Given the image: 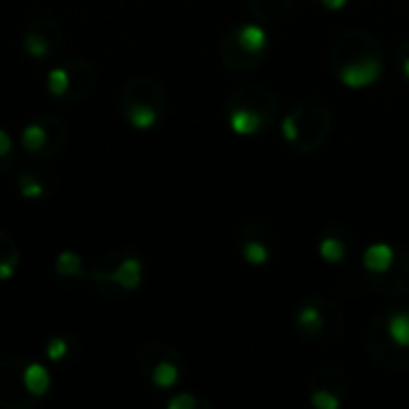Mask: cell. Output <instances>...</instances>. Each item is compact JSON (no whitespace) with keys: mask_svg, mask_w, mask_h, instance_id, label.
Masks as SVG:
<instances>
[{"mask_svg":"<svg viewBox=\"0 0 409 409\" xmlns=\"http://www.w3.org/2000/svg\"><path fill=\"white\" fill-rule=\"evenodd\" d=\"M400 70H402V75H405L407 82H409V43H405L400 48Z\"/></svg>","mask_w":409,"mask_h":409,"instance_id":"d4e9b609","label":"cell"},{"mask_svg":"<svg viewBox=\"0 0 409 409\" xmlns=\"http://www.w3.org/2000/svg\"><path fill=\"white\" fill-rule=\"evenodd\" d=\"M163 110L154 108V105L147 103H124V115H127V122L137 129H149L154 127L161 117Z\"/></svg>","mask_w":409,"mask_h":409,"instance_id":"4fadbf2b","label":"cell"},{"mask_svg":"<svg viewBox=\"0 0 409 409\" xmlns=\"http://www.w3.org/2000/svg\"><path fill=\"white\" fill-rule=\"evenodd\" d=\"M68 87H70L68 70H65V68L51 70V75H48V91H51V94L53 96H63V94H68Z\"/></svg>","mask_w":409,"mask_h":409,"instance_id":"44dd1931","label":"cell"},{"mask_svg":"<svg viewBox=\"0 0 409 409\" xmlns=\"http://www.w3.org/2000/svg\"><path fill=\"white\" fill-rule=\"evenodd\" d=\"M22 147L31 154H43L48 149V129H46L43 122H34L29 124L22 132Z\"/></svg>","mask_w":409,"mask_h":409,"instance_id":"e0dca14e","label":"cell"},{"mask_svg":"<svg viewBox=\"0 0 409 409\" xmlns=\"http://www.w3.org/2000/svg\"><path fill=\"white\" fill-rule=\"evenodd\" d=\"M10 168V163H8V158H0V175L5 173V170Z\"/></svg>","mask_w":409,"mask_h":409,"instance_id":"83f0119b","label":"cell"},{"mask_svg":"<svg viewBox=\"0 0 409 409\" xmlns=\"http://www.w3.org/2000/svg\"><path fill=\"white\" fill-rule=\"evenodd\" d=\"M94 280L101 282L103 287H117L122 292H132L142 282V261L137 256H127L110 268L94 270Z\"/></svg>","mask_w":409,"mask_h":409,"instance_id":"9c48e42d","label":"cell"},{"mask_svg":"<svg viewBox=\"0 0 409 409\" xmlns=\"http://www.w3.org/2000/svg\"><path fill=\"white\" fill-rule=\"evenodd\" d=\"M68 77H70L68 91H72L70 101L79 103L91 91V87H94V79H96L94 70H91V65L84 60H72L68 65Z\"/></svg>","mask_w":409,"mask_h":409,"instance_id":"7c38bea8","label":"cell"},{"mask_svg":"<svg viewBox=\"0 0 409 409\" xmlns=\"http://www.w3.org/2000/svg\"><path fill=\"white\" fill-rule=\"evenodd\" d=\"M68 352H70V345H68V340L60 338V335L48 342V359L58 361V359L68 357Z\"/></svg>","mask_w":409,"mask_h":409,"instance_id":"603a6c76","label":"cell"},{"mask_svg":"<svg viewBox=\"0 0 409 409\" xmlns=\"http://www.w3.org/2000/svg\"><path fill=\"white\" fill-rule=\"evenodd\" d=\"M278 113V98L263 84H249L237 89L228 101L230 129L240 137L256 134L266 129Z\"/></svg>","mask_w":409,"mask_h":409,"instance_id":"3957f363","label":"cell"},{"mask_svg":"<svg viewBox=\"0 0 409 409\" xmlns=\"http://www.w3.org/2000/svg\"><path fill=\"white\" fill-rule=\"evenodd\" d=\"M196 407V398L189 393H182L177 395V398H173L168 402V409H194Z\"/></svg>","mask_w":409,"mask_h":409,"instance_id":"cb8c5ba5","label":"cell"},{"mask_svg":"<svg viewBox=\"0 0 409 409\" xmlns=\"http://www.w3.org/2000/svg\"><path fill=\"white\" fill-rule=\"evenodd\" d=\"M395 259H398V249L391 247L386 242H376L371 247L364 249V256H361V263H364L368 275H383L393 268Z\"/></svg>","mask_w":409,"mask_h":409,"instance_id":"8fae6325","label":"cell"},{"mask_svg":"<svg viewBox=\"0 0 409 409\" xmlns=\"http://www.w3.org/2000/svg\"><path fill=\"white\" fill-rule=\"evenodd\" d=\"M19 263V249L17 244L10 240L8 235L0 230V280H8L12 278Z\"/></svg>","mask_w":409,"mask_h":409,"instance_id":"2e32d148","label":"cell"},{"mask_svg":"<svg viewBox=\"0 0 409 409\" xmlns=\"http://www.w3.org/2000/svg\"><path fill=\"white\" fill-rule=\"evenodd\" d=\"M345 319L333 299L321 294L307 297L294 309V328L302 338L314 342H333L340 338Z\"/></svg>","mask_w":409,"mask_h":409,"instance_id":"5b68a950","label":"cell"},{"mask_svg":"<svg viewBox=\"0 0 409 409\" xmlns=\"http://www.w3.org/2000/svg\"><path fill=\"white\" fill-rule=\"evenodd\" d=\"M349 242L338 235H323L319 242V256L326 263H342L347 256Z\"/></svg>","mask_w":409,"mask_h":409,"instance_id":"9a60e30c","label":"cell"},{"mask_svg":"<svg viewBox=\"0 0 409 409\" xmlns=\"http://www.w3.org/2000/svg\"><path fill=\"white\" fill-rule=\"evenodd\" d=\"M122 103H147L163 110L166 96H163V89L151 79H132L122 89Z\"/></svg>","mask_w":409,"mask_h":409,"instance_id":"30bf717a","label":"cell"},{"mask_svg":"<svg viewBox=\"0 0 409 409\" xmlns=\"http://www.w3.org/2000/svg\"><path fill=\"white\" fill-rule=\"evenodd\" d=\"M24 359L0 361V407L5 409H31L38 398L24 383Z\"/></svg>","mask_w":409,"mask_h":409,"instance_id":"52a82bcc","label":"cell"},{"mask_svg":"<svg viewBox=\"0 0 409 409\" xmlns=\"http://www.w3.org/2000/svg\"><path fill=\"white\" fill-rule=\"evenodd\" d=\"M319 3L323 5L326 10H333V12H338V10H342L345 5L349 3V0H319Z\"/></svg>","mask_w":409,"mask_h":409,"instance_id":"4316f807","label":"cell"},{"mask_svg":"<svg viewBox=\"0 0 409 409\" xmlns=\"http://www.w3.org/2000/svg\"><path fill=\"white\" fill-rule=\"evenodd\" d=\"M10 151H12V139L5 134L3 129H0V158H8Z\"/></svg>","mask_w":409,"mask_h":409,"instance_id":"484cf974","label":"cell"},{"mask_svg":"<svg viewBox=\"0 0 409 409\" xmlns=\"http://www.w3.org/2000/svg\"><path fill=\"white\" fill-rule=\"evenodd\" d=\"M371 345L368 354H381L386 349H393L388 371H402L409 366V309H393V312L378 314L371 323Z\"/></svg>","mask_w":409,"mask_h":409,"instance_id":"277c9868","label":"cell"},{"mask_svg":"<svg viewBox=\"0 0 409 409\" xmlns=\"http://www.w3.org/2000/svg\"><path fill=\"white\" fill-rule=\"evenodd\" d=\"M309 402L316 409H340L342 407V395L328 388H309Z\"/></svg>","mask_w":409,"mask_h":409,"instance_id":"d6986e66","label":"cell"},{"mask_svg":"<svg viewBox=\"0 0 409 409\" xmlns=\"http://www.w3.org/2000/svg\"><path fill=\"white\" fill-rule=\"evenodd\" d=\"M55 270L60 275H82V266H79V256L72 252H63L55 261Z\"/></svg>","mask_w":409,"mask_h":409,"instance_id":"7402d4cb","label":"cell"},{"mask_svg":"<svg viewBox=\"0 0 409 409\" xmlns=\"http://www.w3.org/2000/svg\"><path fill=\"white\" fill-rule=\"evenodd\" d=\"M24 383L31 393L36 395V398H41V395H46V391H48V386H51V376L41 364H31V361H26Z\"/></svg>","mask_w":409,"mask_h":409,"instance_id":"ac0fdd59","label":"cell"},{"mask_svg":"<svg viewBox=\"0 0 409 409\" xmlns=\"http://www.w3.org/2000/svg\"><path fill=\"white\" fill-rule=\"evenodd\" d=\"M268 51V34L259 24H242L230 29L221 43V58L230 70L249 72L259 68Z\"/></svg>","mask_w":409,"mask_h":409,"instance_id":"8992f818","label":"cell"},{"mask_svg":"<svg viewBox=\"0 0 409 409\" xmlns=\"http://www.w3.org/2000/svg\"><path fill=\"white\" fill-rule=\"evenodd\" d=\"M333 127V110L321 98H307L280 122L282 139L302 156L314 154Z\"/></svg>","mask_w":409,"mask_h":409,"instance_id":"7a4b0ae2","label":"cell"},{"mask_svg":"<svg viewBox=\"0 0 409 409\" xmlns=\"http://www.w3.org/2000/svg\"><path fill=\"white\" fill-rule=\"evenodd\" d=\"M149 373L156 388H173L177 381H180V366L170 359V354L158 359L156 364L149 368Z\"/></svg>","mask_w":409,"mask_h":409,"instance_id":"5bb4252c","label":"cell"},{"mask_svg":"<svg viewBox=\"0 0 409 409\" xmlns=\"http://www.w3.org/2000/svg\"><path fill=\"white\" fill-rule=\"evenodd\" d=\"M331 68L338 82L347 89H366L381 79L383 72V53L378 41L364 29L342 34L333 46Z\"/></svg>","mask_w":409,"mask_h":409,"instance_id":"6da1fadb","label":"cell"},{"mask_svg":"<svg viewBox=\"0 0 409 409\" xmlns=\"http://www.w3.org/2000/svg\"><path fill=\"white\" fill-rule=\"evenodd\" d=\"M24 46H26V51H29L31 55L43 58L46 53H48V51L53 48V38H51V36H46L41 26H36V24H34V29H31L29 34H26V38H24Z\"/></svg>","mask_w":409,"mask_h":409,"instance_id":"ffe728a7","label":"cell"},{"mask_svg":"<svg viewBox=\"0 0 409 409\" xmlns=\"http://www.w3.org/2000/svg\"><path fill=\"white\" fill-rule=\"evenodd\" d=\"M263 223H249V228L242 233V259L249 266H266L273 259L275 252V233L266 230V235L261 233Z\"/></svg>","mask_w":409,"mask_h":409,"instance_id":"ba28073f","label":"cell"}]
</instances>
